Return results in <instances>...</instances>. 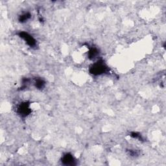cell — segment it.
I'll return each instance as SVG.
<instances>
[{
    "label": "cell",
    "mask_w": 166,
    "mask_h": 166,
    "mask_svg": "<svg viewBox=\"0 0 166 166\" xmlns=\"http://www.w3.org/2000/svg\"><path fill=\"white\" fill-rule=\"evenodd\" d=\"M97 55V51L95 49H92L89 51V56L90 58H94Z\"/></svg>",
    "instance_id": "cell-7"
},
{
    "label": "cell",
    "mask_w": 166,
    "mask_h": 166,
    "mask_svg": "<svg viewBox=\"0 0 166 166\" xmlns=\"http://www.w3.org/2000/svg\"><path fill=\"white\" fill-rule=\"evenodd\" d=\"M106 67L105 64L98 62L97 63H95L93 65L90 69V72L94 75H101L104 74L106 72Z\"/></svg>",
    "instance_id": "cell-1"
},
{
    "label": "cell",
    "mask_w": 166,
    "mask_h": 166,
    "mask_svg": "<svg viewBox=\"0 0 166 166\" xmlns=\"http://www.w3.org/2000/svg\"><path fill=\"white\" fill-rule=\"evenodd\" d=\"M19 37L23 38L30 47H34L36 45V40L28 33L25 32H21L19 33Z\"/></svg>",
    "instance_id": "cell-2"
},
{
    "label": "cell",
    "mask_w": 166,
    "mask_h": 166,
    "mask_svg": "<svg viewBox=\"0 0 166 166\" xmlns=\"http://www.w3.org/2000/svg\"><path fill=\"white\" fill-rule=\"evenodd\" d=\"M35 86L38 89H42L45 86V82L43 80L40 79V78H38V79L36 81Z\"/></svg>",
    "instance_id": "cell-5"
},
{
    "label": "cell",
    "mask_w": 166,
    "mask_h": 166,
    "mask_svg": "<svg viewBox=\"0 0 166 166\" xmlns=\"http://www.w3.org/2000/svg\"><path fill=\"white\" fill-rule=\"evenodd\" d=\"M62 162L65 165H74L75 161L74 157L69 154H67L65 156H63V161Z\"/></svg>",
    "instance_id": "cell-4"
},
{
    "label": "cell",
    "mask_w": 166,
    "mask_h": 166,
    "mask_svg": "<svg viewBox=\"0 0 166 166\" xmlns=\"http://www.w3.org/2000/svg\"><path fill=\"white\" fill-rule=\"evenodd\" d=\"M18 113L22 116H26L30 113V108L29 105L26 103L22 104V105L18 107Z\"/></svg>",
    "instance_id": "cell-3"
},
{
    "label": "cell",
    "mask_w": 166,
    "mask_h": 166,
    "mask_svg": "<svg viewBox=\"0 0 166 166\" xmlns=\"http://www.w3.org/2000/svg\"><path fill=\"white\" fill-rule=\"evenodd\" d=\"M30 18H31L30 14L25 13V14H24V15H22L19 16V20L20 22H27Z\"/></svg>",
    "instance_id": "cell-6"
}]
</instances>
